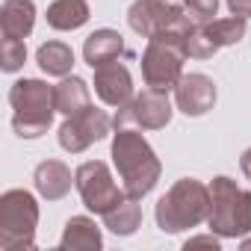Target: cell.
<instances>
[{
	"mask_svg": "<svg viewBox=\"0 0 251 251\" xmlns=\"http://www.w3.org/2000/svg\"><path fill=\"white\" fill-rule=\"evenodd\" d=\"M109 157H112V166H115V172L121 177V186L127 192V198L139 201L157 186L163 166H160V157L154 154L151 142L139 130L115 127Z\"/></svg>",
	"mask_w": 251,
	"mask_h": 251,
	"instance_id": "cell-1",
	"label": "cell"
},
{
	"mask_svg": "<svg viewBox=\"0 0 251 251\" xmlns=\"http://www.w3.org/2000/svg\"><path fill=\"white\" fill-rule=\"evenodd\" d=\"M210 216V186H204L195 177H180L154 210L157 227L163 233H180L189 227H198Z\"/></svg>",
	"mask_w": 251,
	"mask_h": 251,
	"instance_id": "cell-2",
	"label": "cell"
},
{
	"mask_svg": "<svg viewBox=\"0 0 251 251\" xmlns=\"http://www.w3.org/2000/svg\"><path fill=\"white\" fill-rule=\"evenodd\" d=\"M9 103L15 109V115H12V130L21 139H39L42 133H48V127L53 124L56 92L45 80L24 77V80L12 83Z\"/></svg>",
	"mask_w": 251,
	"mask_h": 251,
	"instance_id": "cell-3",
	"label": "cell"
},
{
	"mask_svg": "<svg viewBox=\"0 0 251 251\" xmlns=\"http://www.w3.org/2000/svg\"><path fill=\"white\" fill-rule=\"evenodd\" d=\"M207 225L222 239H239L251 233V192L236 180L219 175L210 183V216Z\"/></svg>",
	"mask_w": 251,
	"mask_h": 251,
	"instance_id": "cell-4",
	"label": "cell"
},
{
	"mask_svg": "<svg viewBox=\"0 0 251 251\" xmlns=\"http://www.w3.org/2000/svg\"><path fill=\"white\" fill-rule=\"evenodd\" d=\"M39 227V204L27 189H6L0 195V248L33 251Z\"/></svg>",
	"mask_w": 251,
	"mask_h": 251,
	"instance_id": "cell-5",
	"label": "cell"
},
{
	"mask_svg": "<svg viewBox=\"0 0 251 251\" xmlns=\"http://www.w3.org/2000/svg\"><path fill=\"white\" fill-rule=\"evenodd\" d=\"M183 33H160L148 39V48L142 53V77L145 86L154 92H175V86L183 77Z\"/></svg>",
	"mask_w": 251,
	"mask_h": 251,
	"instance_id": "cell-6",
	"label": "cell"
},
{
	"mask_svg": "<svg viewBox=\"0 0 251 251\" xmlns=\"http://www.w3.org/2000/svg\"><path fill=\"white\" fill-rule=\"evenodd\" d=\"M127 24L136 36L151 39L160 33H183L195 24L183 6V0H133L127 9Z\"/></svg>",
	"mask_w": 251,
	"mask_h": 251,
	"instance_id": "cell-7",
	"label": "cell"
},
{
	"mask_svg": "<svg viewBox=\"0 0 251 251\" xmlns=\"http://www.w3.org/2000/svg\"><path fill=\"white\" fill-rule=\"evenodd\" d=\"M74 186L83 198V207L98 213V216H106L112 207H118L124 198H127V192H124V186H118L112 180V172L103 160H89L83 163L77 172H74Z\"/></svg>",
	"mask_w": 251,
	"mask_h": 251,
	"instance_id": "cell-8",
	"label": "cell"
},
{
	"mask_svg": "<svg viewBox=\"0 0 251 251\" xmlns=\"http://www.w3.org/2000/svg\"><path fill=\"white\" fill-rule=\"evenodd\" d=\"M172 100L166 92H154V89H142L139 95H133V100H127L124 106H118L115 115V127H127L136 124L142 130H163L172 121Z\"/></svg>",
	"mask_w": 251,
	"mask_h": 251,
	"instance_id": "cell-9",
	"label": "cell"
},
{
	"mask_svg": "<svg viewBox=\"0 0 251 251\" xmlns=\"http://www.w3.org/2000/svg\"><path fill=\"white\" fill-rule=\"evenodd\" d=\"M109 127H112L109 115H106L103 109H98V106L89 103L83 112L65 118V124L59 127L56 136H59V145H62L68 154H80V151H86L92 142L106 139V136H109Z\"/></svg>",
	"mask_w": 251,
	"mask_h": 251,
	"instance_id": "cell-10",
	"label": "cell"
},
{
	"mask_svg": "<svg viewBox=\"0 0 251 251\" xmlns=\"http://www.w3.org/2000/svg\"><path fill=\"white\" fill-rule=\"evenodd\" d=\"M175 103H177V109L183 115L198 118V115L213 109V103H216V83L207 74H198V71L183 74L180 83L175 86Z\"/></svg>",
	"mask_w": 251,
	"mask_h": 251,
	"instance_id": "cell-11",
	"label": "cell"
},
{
	"mask_svg": "<svg viewBox=\"0 0 251 251\" xmlns=\"http://www.w3.org/2000/svg\"><path fill=\"white\" fill-rule=\"evenodd\" d=\"M92 71H95V95L106 106H124L127 100H133V77L118 59L103 62Z\"/></svg>",
	"mask_w": 251,
	"mask_h": 251,
	"instance_id": "cell-12",
	"label": "cell"
},
{
	"mask_svg": "<svg viewBox=\"0 0 251 251\" xmlns=\"http://www.w3.org/2000/svg\"><path fill=\"white\" fill-rule=\"evenodd\" d=\"M33 183H36V192L48 201H62L68 192H71V169L62 163V160H45L36 166L33 172Z\"/></svg>",
	"mask_w": 251,
	"mask_h": 251,
	"instance_id": "cell-13",
	"label": "cell"
},
{
	"mask_svg": "<svg viewBox=\"0 0 251 251\" xmlns=\"http://www.w3.org/2000/svg\"><path fill=\"white\" fill-rule=\"evenodd\" d=\"M36 27V3L33 0H3L0 6V30L3 39H27Z\"/></svg>",
	"mask_w": 251,
	"mask_h": 251,
	"instance_id": "cell-14",
	"label": "cell"
},
{
	"mask_svg": "<svg viewBox=\"0 0 251 251\" xmlns=\"http://www.w3.org/2000/svg\"><path fill=\"white\" fill-rule=\"evenodd\" d=\"M100 245H103V236H100V227L95 225V219L71 216L65 222V230L59 239L62 251H100Z\"/></svg>",
	"mask_w": 251,
	"mask_h": 251,
	"instance_id": "cell-15",
	"label": "cell"
},
{
	"mask_svg": "<svg viewBox=\"0 0 251 251\" xmlns=\"http://www.w3.org/2000/svg\"><path fill=\"white\" fill-rule=\"evenodd\" d=\"M121 53H124V39H121L118 30H109V27L95 30V33L83 42V59H86L92 68H98V65H103V62H112V59H118Z\"/></svg>",
	"mask_w": 251,
	"mask_h": 251,
	"instance_id": "cell-16",
	"label": "cell"
},
{
	"mask_svg": "<svg viewBox=\"0 0 251 251\" xmlns=\"http://www.w3.org/2000/svg\"><path fill=\"white\" fill-rule=\"evenodd\" d=\"M89 21V3L86 0H53L48 6V24L59 33L80 30Z\"/></svg>",
	"mask_w": 251,
	"mask_h": 251,
	"instance_id": "cell-17",
	"label": "cell"
},
{
	"mask_svg": "<svg viewBox=\"0 0 251 251\" xmlns=\"http://www.w3.org/2000/svg\"><path fill=\"white\" fill-rule=\"evenodd\" d=\"M53 92H56V112H62L65 118H71L89 106V86H86V80H80L74 74L62 77L53 86Z\"/></svg>",
	"mask_w": 251,
	"mask_h": 251,
	"instance_id": "cell-18",
	"label": "cell"
},
{
	"mask_svg": "<svg viewBox=\"0 0 251 251\" xmlns=\"http://www.w3.org/2000/svg\"><path fill=\"white\" fill-rule=\"evenodd\" d=\"M36 62L50 77H68L74 68V50L65 42H45L36 50Z\"/></svg>",
	"mask_w": 251,
	"mask_h": 251,
	"instance_id": "cell-19",
	"label": "cell"
},
{
	"mask_svg": "<svg viewBox=\"0 0 251 251\" xmlns=\"http://www.w3.org/2000/svg\"><path fill=\"white\" fill-rule=\"evenodd\" d=\"M103 225L115 233V236H130L136 233V227L142 225V207L136 204V198H124L118 207H112L103 216Z\"/></svg>",
	"mask_w": 251,
	"mask_h": 251,
	"instance_id": "cell-20",
	"label": "cell"
},
{
	"mask_svg": "<svg viewBox=\"0 0 251 251\" xmlns=\"http://www.w3.org/2000/svg\"><path fill=\"white\" fill-rule=\"evenodd\" d=\"M207 36L216 42V48H230V45H239L245 30H248V18L242 15H230V18H213L210 24H204Z\"/></svg>",
	"mask_w": 251,
	"mask_h": 251,
	"instance_id": "cell-21",
	"label": "cell"
},
{
	"mask_svg": "<svg viewBox=\"0 0 251 251\" xmlns=\"http://www.w3.org/2000/svg\"><path fill=\"white\" fill-rule=\"evenodd\" d=\"M183 50H186V56H192V59H210V56H216V42L207 36V30H204V24H189L186 30H183Z\"/></svg>",
	"mask_w": 251,
	"mask_h": 251,
	"instance_id": "cell-22",
	"label": "cell"
},
{
	"mask_svg": "<svg viewBox=\"0 0 251 251\" xmlns=\"http://www.w3.org/2000/svg\"><path fill=\"white\" fill-rule=\"evenodd\" d=\"M27 62V45L24 39H3V48H0V68L6 74L21 71Z\"/></svg>",
	"mask_w": 251,
	"mask_h": 251,
	"instance_id": "cell-23",
	"label": "cell"
},
{
	"mask_svg": "<svg viewBox=\"0 0 251 251\" xmlns=\"http://www.w3.org/2000/svg\"><path fill=\"white\" fill-rule=\"evenodd\" d=\"M183 6L195 24H210L213 15L219 12V0H183Z\"/></svg>",
	"mask_w": 251,
	"mask_h": 251,
	"instance_id": "cell-24",
	"label": "cell"
},
{
	"mask_svg": "<svg viewBox=\"0 0 251 251\" xmlns=\"http://www.w3.org/2000/svg\"><path fill=\"white\" fill-rule=\"evenodd\" d=\"M227 9H230V15L251 18V0H227Z\"/></svg>",
	"mask_w": 251,
	"mask_h": 251,
	"instance_id": "cell-25",
	"label": "cell"
},
{
	"mask_svg": "<svg viewBox=\"0 0 251 251\" xmlns=\"http://www.w3.org/2000/svg\"><path fill=\"white\" fill-rule=\"evenodd\" d=\"M239 169H242V175H245V177L251 180V148H248V151H245V154L239 157Z\"/></svg>",
	"mask_w": 251,
	"mask_h": 251,
	"instance_id": "cell-26",
	"label": "cell"
},
{
	"mask_svg": "<svg viewBox=\"0 0 251 251\" xmlns=\"http://www.w3.org/2000/svg\"><path fill=\"white\" fill-rule=\"evenodd\" d=\"M242 248H251V239L248 236H242Z\"/></svg>",
	"mask_w": 251,
	"mask_h": 251,
	"instance_id": "cell-27",
	"label": "cell"
}]
</instances>
